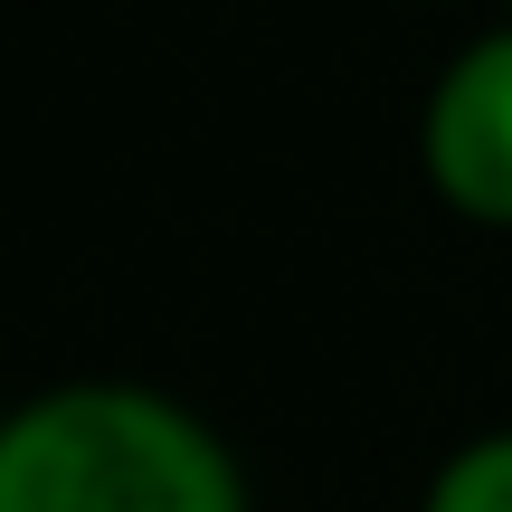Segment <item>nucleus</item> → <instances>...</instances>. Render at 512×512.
<instances>
[{
	"mask_svg": "<svg viewBox=\"0 0 512 512\" xmlns=\"http://www.w3.org/2000/svg\"><path fill=\"white\" fill-rule=\"evenodd\" d=\"M427 181L465 219L512 228V29L475 38L427 105Z\"/></svg>",
	"mask_w": 512,
	"mask_h": 512,
	"instance_id": "obj_2",
	"label": "nucleus"
},
{
	"mask_svg": "<svg viewBox=\"0 0 512 512\" xmlns=\"http://www.w3.org/2000/svg\"><path fill=\"white\" fill-rule=\"evenodd\" d=\"M0 512H247V494L190 408L86 380L0 427Z\"/></svg>",
	"mask_w": 512,
	"mask_h": 512,
	"instance_id": "obj_1",
	"label": "nucleus"
},
{
	"mask_svg": "<svg viewBox=\"0 0 512 512\" xmlns=\"http://www.w3.org/2000/svg\"><path fill=\"white\" fill-rule=\"evenodd\" d=\"M427 512H512V437H484V446H465V456L437 475Z\"/></svg>",
	"mask_w": 512,
	"mask_h": 512,
	"instance_id": "obj_3",
	"label": "nucleus"
}]
</instances>
